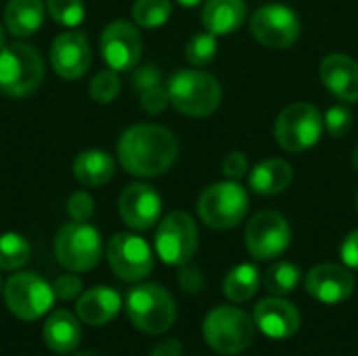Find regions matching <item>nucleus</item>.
I'll return each mask as SVG.
<instances>
[{
  "mask_svg": "<svg viewBox=\"0 0 358 356\" xmlns=\"http://www.w3.org/2000/svg\"><path fill=\"white\" fill-rule=\"evenodd\" d=\"M289 241L292 229L279 212H260L245 229V245L256 260H273L281 256L289 248Z\"/></svg>",
  "mask_w": 358,
  "mask_h": 356,
  "instance_id": "nucleus-13",
  "label": "nucleus"
},
{
  "mask_svg": "<svg viewBox=\"0 0 358 356\" xmlns=\"http://www.w3.org/2000/svg\"><path fill=\"white\" fill-rule=\"evenodd\" d=\"M340 256H342L344 266L358 271V229L344 239V243L340 248Z\"/></svg>",
  "mask_w": 358,
  "mask_h": 356,
  "instance_id": "nucleus-39",
  "label": "nucleus"
},
{
  "mask_svg": "<svg viewBox=\"0 0 358 356\" xmlns=\"http://www.w3.org/2000/svg\"><path fill=\"white\" fill-rule=\"evenodd\" d=\"M44 21V0H8L4 23L15 38H27L40 29Z\"/></svg>",
  "mask_w": 358,
  "mask_h": 356,
  "instance_id": "nucleus-25",
  "label": "nucleus"
},
{
  "mask_svg": "<svg viewBox=\"0 0 358 356\" xmlns=\"http://www.w3.org/2000/svg\"><path fill=\"white\" fill-rule=\"evenodd\" d=\"M122 308V298L115 290L107 285L92 287L88 292H82V296L76 302V315L82 323L99 327L107 325L117 317Z\"/></svg>",
  "mask_w": 358,
  "mask_h": 356,
  "instance_id": "nucleus-20",
  "label": "nucleus"
},
{
  "mask_svg": "<svg viewBox=\"0 0 358 356\" xmlns=\"http://www.w3.org/2000/svg\"><path fill=\"white\" fill-rule=\"evenodd\" d=\"M176 157V136L157 124L130 126L117 141V159L122 168L141 178H153L168 172Z\"/></svg>",
  "mask_w": 358,
  "mask_h": 356,
  "instance_id": "nucleus-1",
  "label": "nucleus"
},
{
  "mask_svg": "<svg viewBox=\"0 0 358 356\" xmlns=\"http://www.w3.org/2000/svg\"><path fill=\"white\" fill-rule=\"evenodd\" d=\"M172 15L170 0H136L132 6V19L141 27H162Z\"/></svg>",
  "mask_w": 358,
  "mask_h": 356,
  "instance_id": "nucleus-29",
  "label": "nucleus"
},
{
  "mask_svg": "<svg viewBox=\"0 0 358 356\" xmlns=\"http://www.w3.org/2000/svg\"><path fill=\"white\" fill-rule=\"evenodd\" d=\"M302 271L294 262H275L264 275V287L271 296H285L298 287Z\"/></svg>",
  "mask_w": 358,
  "mask_h": 356,
  "instance_id": "nucleus-28",
  "label": "nucleus"
},
{
  "mask_svg": "<svg viewBox=\"0 0 358 356\" xmlns=\"http://www.w3.org/2000/svg\"><path fill=\"white\" fill-rule=\"evenodd\" d=\"M254 323L266 338L287 340L300 329V313L281 296H271L258 302L254 311Z\"/></svg>",
  "mask_w": 358,
  "mask_h": 356,
  "instance_id": "nucleus-18",
  "label": "nucleus"
},
{
  "mask_svg": "<svg viewBox=\"0 0 358 356\" xmlns=\"http://www.w3.org/2000/svg\"><path fill=\"white\" fill-rule=\"evenodd\" d=\"M218 36H214L212 31H199L195 34L189 42H187V59L191 65L195 67H206L214 61L216 52H218Z\"/></svg>",
  "mask_w": 358,
  "mask_h": 356,
  "instance_id": "nucleus-30",
  "label": "nucleus"
},
{
  "mask_svg": "<svg viewBox=\"0 0 358 356\" xmlns=\"http://www.w3.org/2000/svg\"><path fill=\"white\" fill-rule=\"evenodd\" d=\"M352 166H355V170L358 172V147L355 149V153H352Z\"/></svg>",
  "mask_w": 358,
  "mask_h": 356,
  "instance_id": "nucleus-44",
  "label": "nucleus"
},
{
  "mask_svg": "<svg viewBox=\"0 0 358 356\" xmlns=\"http://www.w3.org/2000/svg\"><path fill=\"white\" fill-rule=\"evenodd\" d=\"M245 17V0H208L201 8V23L214 36H229L237 31Z\"/></svg>",
  "mask_w": 358,
  "mask_h": 356,
  "instance_id": "nucleus-21",
  "label": "nucleus"
},
{
  "mask_svg": "<svg viewBox=\"0 0 358 356\" xmlns=\"http://www.w3.org/2000/svg\"><path fill=\"white\" fill-rule=\"evenodd\" d=\"M126 315L143 334H164L176 321V304L168 290L155 283H145L130 290L126 298Z\"/></svg>",
  "mask_w": 358,
  "mask_h": 356,
  "instance_id": "nucleus-4",
  "label": "nucleus"
},
{
  "mask_svg": "<svg viewBox=\"0 0 358 356\" xmlns=\"http://www.w3.org/2000/svg\"><path fill=\"white\" fill-rule=\"evenodd\" d=\"M48 15L65 27H76L84 21V2L82 0H48Z\"/></svg>",
  "mask_w": 358,
  "mask_h": 356,
  "instance_id": "nucleus-32",
  "label": "nucleus"
},
{
  "mask_svg": "<svg viewBox=\"0 0 358 356\" xmlns=\"http://www.w3.org/2000/svg\"><path fill=\"white\" fill-rule=\"evenodd\" d=\"M170 105L191 118H206L214 113L222 101L218 80L199 69H180L168 82Z\"/></svg>",
  "mask_w": 358,
  "mask_h": 356,
  "instance_id": "nucleus-2",
  "label": "nucleus"
},
{
  "mask_svg": "<svg viewBox=\"0 0 358 356\" xmlns=\"http://www.w3.org/2000/svg\"><path fill=\"white\" fill-rule=\"evenodd\" d=\"M323 126V115L313 103H292L275 122V138L281 149L289 153H302L319 143Z\"/></svg>",
  "mask_w": 358,
  "mask_h": 356,
  "instance_id": "nucleus-8",
  "label": "nucleus"
},
{
  "mask_svg": "<svg viewBox=\"0 0 358 356\" xmlns=\"http://www.w3.org/2000/svg\"><path fill=\"white\" fill-rule=\"evenodd\" d=\"M132 82H134V88H136L138 92H143V90L151 88V86H157V84L162 82V73H159L157 67L145 65V67H141V69L134 71Z\"/></svg>",
  "mask_w": 358,
  "mask_h": 356,
  "instance_id": "nucleus-38",
  "label": "nucleus"
},
{
  "mask_svg": "<svg viewBox=\"0 0 358 356\" xmlns=\"http://www.w3.org/2000/svg\"><path fill=\"white\" fill-rule=\"evenodd\" d=\"M107 260L122 281H141L153 271V252L149 243L132 233H117L107 243Z\"/></svg>",
  "mask_w": 358,
  "mask_h": 356,
  "instance_id": "nucleus-12",
  "label": "nucleus"
},
{
  "mask_svg": "<svg viewBox=\"0 0 358 356\" xmlns=\"http://www.w3.org/2000/svg\"><path fill=\"white\" fill-rule=\"evenodd\" d=\"M92 61L88 38L80 31H65L55 38L50 46V65L57 76L65 80L82 78Z\"/></svg>",
  "mask_w": 358,
  "mask_h": 356,
  "instance_id": "nucleus-16",
  "label": "nucleus"
},
{
  "mask_svg": "<svg viewBox=\"0 0 358 356\" xmlns=\"http://www.w3.org/2000/svg\"><path fill=\"white\" fill-rule=\"evenodd\" d=\"M319 73L321 82L334 97H338L344 103H357L358 63L352 57L344 52H331L321 61Z\"/></svg>",
  "mask_w": 358,
  "mask_h": 356,
  "instance_id": "nucleus-19",
  "label": "nucleus"
},
{
  "mask_svg": "<svg viewBox=\"0 0 358 356\" xmlns=\"http://www.w3.org/2000/svg\"><path fill=\"white\" fill-rule=\"evenodd\" d=\"M6 31H8V29H6V27H4V25L0 23V48H2L4 44H6Z\"/></svg>",
  "mask_w": 358,
  "mask_h": 356,
  "instance_id": "nucleus-43",
  "label": "nucleus"
},
{
  "mask_svg": "<svg viewBox=\"0 0 358 356\" xmlns=\"http://www.w3.org/2000/svg\"><path fill=\"white\" fill-rule=\"evenodd\" d=\"M103 254V241L96 227L88 222H76L61 227L55 237V256L61 266L73 273L92 271Z\"/></svg>",
  "mask_w": 358,
  "mask_h": 356,
  "instance_id": "nucleus-7",
  "label": "nucleus"
},
{
  "mask_svg": "<svg viewBox=\"0 0 358 356\" xmlns=\"http://www.w3.org/2000/svg\"><path fill=\"white\" fill-rule=\"evenodd\" d=\"M199 245V231L187 212L168 214L155 233V252L170 266H185L193 260Z\"/></svg>",
  "mask_w": 358,
  "mask_h": 356,
  "instance_id": "nucleus-9",
  "label": "nucleus"
},
{
  "mask_svg": "<svg viewBox=\"0 0 358 356\" xmlns=\"http://www.w3.org/2000/svg\"><path fill=\"white\" fill-rule=\"evenodd\" d=\"M168 105H170V92L162 84L151 86L141 92V107L147 113H162Z\"/></svg>",
  "mask_w": 358,
  "mask_h": 356,
  "instance_id": "nucleus-35",
  "label": "nucleus"
},
{
  "mask_svg": "<svg viewBox=\"0 0 358 356\" xmlns=\"http://www.w3.org/2000/svg\"><path fill=\"white\" fill-rule=\"evenodd\" d=\"M256 334V323L235 306H218L203 319V340L218 355L243 353Z\"/></svg>",
  "mask_w": 358,
  "mask_h": 356,
  "instance_id": "nucleus-6",
  "label": "nucleus"
},
{
  "mask_svg": "<svg viewBox=\"0 0 358 356\" xmlns=\"http://www.w3.org/2000/svg\"><path fill=\"white\" fill-rule=\"evenodd\" d=\"M357 210H358V193H357Z\"/></svg>",
  "mask_w": 358,
  "mask_h": 356,
  "instance_id": "nucleus-46",
  "label": "nucleus"
},
{
  "mask_svg": "<svg viewBox=\"0 0 358 356\" xmlns=\"http://www.w3.org/2000/svg\"><path fill=\"white\" fill-rule=\"evenodd\" d=\"M67 214L76 222H88L94 214V201L86 191H76L67 199Z\"/></svg>",
  "mask_w": 358,
  "mask_h": 356,
  "instance_id": "nucleus-34",
  "label": "nucleus"
},
{
  "mask_svg": "<svg viewBox=\"0 0 358 356\" xmlns=\"http://www.w3.org/2000/svg\"><path fill=\"white\" fill-rule=\"evenodd\" d=\"M120 216L134 231H147L157 225L162 216V197L159 193L145 185L132 183L120 195Z\"/></svg>",
  "mask_w": 358,
  "mask_h": 356,
  "instance_id": "nucleus-15",
  "label": "nucleus"
},
{
  "mask_svg": "<svg viewBox=\"0 0 358 356\" xmlns=\"http://www.w3.org/2000/svg\"><path fill=\"white\" fill-rule=\"evenodd\" d=\"M308 294L323 304L346 302L355 292V277L348 266L325 262L315 266L306 277Z\"/></svg>",
  "mask_w": 358,
  "mask_h": 356,
  "instance_id": "nucleus-17",
  "label": "nucleus"
},
{
  "mask_svg": "<svg viewBox=\"0 0 358 356\" xmlns=\"http://www.w3.org/2000/svg\"><path fill=\"white\" fill-rule=\"evenodd\" d=\"M82 279H78L76 275H61L57 277V281L52 283V292L57 300H78L82 296Z\"/></svg>",
  "mask_w": 358,
  "mask_h": 356,
  "instance_id": "nucleus-36",
  "label": "nucleus"
},
{
  "mask_svg": "<svg viewBox=\"0 0 358 356\" xmlns=\"http://www.w3.org/2000/svg\"><path fill=\"white\" fill-rule=\"evenodd\" d=\"M250 210V195L237 180H220L210 185L199 201L197 214L210 229L224 231L237 227Z\"/></svg>",
  "mask_w": 358,
  "mask_h": 356,
  "instance_id": "nucleus-5",
  "label": "nucleus"
},
{
  "mask_svg": "<svg viewBox=\"0 0 358 356\" xmlns=\"http://www.w3.org/2000/svg\"><path fill=\"white\" fill-rule=\"evenodd\" d=\"M260 287V273L254 264H237L222 281V292L231 302H248Z\"/></svg>",
  "mask_w": 358,
  "mask_h": 356,
  "instance_id": "nucleus-26",
  "label": "nucleus"
},
{
  "mask_svg": "<svg viewBox=\"0 0 358 356\" xmlns=\"http://www.w3.org/2000/svg\"><path fill=\"white\" fill-rule=\"evenodd\" d=\"M101 52L111 69H134L143 55V38L132 23L113 21L101 34Z\"/></svg>",
  "mask_w": 358,
  "mask_h": 356,
  "instance_id": "nucleus-14",
  "label": "nucleus"
},
{
  "mask_svg": "<svg viewBox=\"0 0 358 356\" xmlns=\"http://www.w3.org/2000/svg\"><path fill=\"white\" fill-rule=\"evenodd\" d=\"M292 180H294V170L281 157L264 159L258 166H254L250 172L252 191L258 195H266V197L283 193L292 185Z\"/></svg>",
  "mask_w": 358,
  "mask_h": 356,
  "instance_id": "nucleus-23",
  "label": "nucleus"
},
{
  "mask_svg": "<svg viewBox=\"0 0 358 356\" xmlns=\"http://www.w3.org/2000/svg\"><path fill=\"white\" fill-rule=\"evenodd\" d=\"M182 355V346L178 340H164L159 342L153 350L151 356H180Z\"/></svg>",
  "mask_w": 358,
  "mask_h": 356,
  "instance_id": "nucleus-41",
  "label": "nucleus"
},
{
  "mask_svg": "<svg viewBox=\"0 0 358 356\" xmlns=\"http://www.w3.org/2000/svg\"><path fill=\"white\" fill-rule=\"evenodd\" d=\"M115 172L113 157L103 149H86L73 162V176L84 187H103Z\"/></svg>",
  "mask_w": 358,
  "mask_h": 356,
  "instance_id": "nucleus-24",
  "label": "nucleus"
},
{
  "mask_svg": "<svg viewBox=\"0 0 358 356\" xmlns=\"http://www.w3.org/2000/svg\"><path fill=\"white\" fill-rule=\"evenodd\" d=\"M44 344L57 353V355H69L73 353L82 342V327L80 319L73 317L69 311H57L52 313L42 329Z\"/></svg>",
  "mask_w": 358,
  "mask_h": 356,
  "instance_id": "nucleus-22",
  "label": "nucleus"
},
{
  "mask_svg": "<svg viewBox=\"0 0 358 356\" xmlns=\"http://www.w3.org/2000/svg\"><path fill=\"white\" fill-rule=\"evenodd\" d=\"M120 88H122L120 76H117L115 69L109 67V69L99 71L92 78V82H90V97H92V101L107 105V103H111L120 94Z\"/></svg>",
  "mask_w": 358,
  "mask_h": 356,
  "instance_id": "nucleus-31",
  "label": "nucleus"
},
{
  "mask_svg": "<svg viewBox=\"0 0 358 356\" xmlns=\"http://www.w3.org/2000/svg\"><path fill=\"white\" fill-rule=\"evenodd\" d=\"M44 78V61L36 46L25 42L4 44L0 48V92L6 97L31 94Z\"/></svg>",
  "mask_w": 358,
  "mask_h": 356,
  "instance_id": "nucleus-3",
  "label": "nucleus"
},
{
  "mask_svg": "<svg viewBox=\"0 0 358 356\" xmlns=\"http://www.w3.org/2000/svg\"><path fill=\"white\" fill-rule=\"evenodd\" d=\"M250 170V164H248V157L241 153V151H231L224 162H222V174L229 178V180H239L248 174Z\"/></svg>",
  "mask_w": 358,
  "mask_h": 356,
  "instance_id": "nucleus-37",
  "label": "nucleus"
},
{
  "mask_svg": "<svg viewBox=\"0 0 358 356\" xmlns=\"http://www.w3.org/2000/svg\"><path fill=\"white\" fill-rule=\"evenodd\" d=\"M323 122H325V128H327L329 136L342 138L352 128V113H350V109L346 105H334V107L327 109Z\"/></svg>",
  "mask_w": 358,
  "mask_h": 356,
  "instance_id": "nucleus-33",
  "label": "nucleus"
},
{
  "mask_svg": "<svg viewBox=\"0 0 358 356\" xmlns=\"http://www.w3.org/2000/svg\"><path fill=\"white\" fill-rule=\"evenodd\" d=\"M31 256L29 241L19 233H2L0 235V269L17 271L27 264Z\"/></svg>",
  "mask_w": 358,
  "mask_h": 356,
  "instance_id": "nucleus-27",
  "label": "nucleus"
},
{
  "mask_svg": "<svg viewBox=\"0 0 358 356\" xmlns=\"http://www.w3.org/2000/svg\"><path fill=\"white\" fill-rule=\"evenodd\" d=\"M180 285L187 290V292H197L199 287H201V275H199V271L197 269H189L187 264H185V269H182V273H180Z\"/></svg>",
  "mask_w": 358,
  "mask_h": 356,
  "instance_id": "nucleus-40",
  "label": "nucleus"
},
{
  "mask_svg": "<svg viewBox=\"0 0 358 356\" xmlns=\"http://www.w3.org/2000/svg\"><path fill=\"white\" fill-rule=\"evenodd\" d=\"M0 290H2V283H0Z\"/></svg>",
  "mask_w": 358,
  "mask_h": 356,
  "instance_id": "nucleus-47",
  "label": "nucleus"
},
{
  "mask_svg": "<svg viewBox=\"0 0 358 356\" xmlns=\"http://www.w3.org/2000/svg\"><path fill=\"white\" fill-rule=\"evenodd\" d=\"M73 356H96V355H92V353H80V355H73Z\"/></svg>",
  "mask_w": 358,
  "mask_h": 356,
  "instance_id": "nucleus-45",
  "label": "nucleus"
},
{
  "mask_svg": "<svg viewBox=\"0 0 358 356\" xmlns=\"http://www.w3.org/2000/svg\"><path fill=\"white\" fill-rule=\"evenodd\" d=\"M176 2H180L182 6H187V8H191V6H197V4H201L203 0H176Z\"/></svg>",
  "mask_w": 358,
  "mask_h": 356,
  "instance_id": "nucleus-42",
  "label": "nucleus"
},
{
  "mask_svg": "<svg viewBox=\"0 0 358 356\" xmlns=\"http://www.w3.org/2000/svg\"><path fill=\"white\" fill-rule=\"evenodd\" d=\"M55 300L52 285H48L36 273H17L4 285L6 308L23 321H36L44 317L52 308Z\"/></svg>",
  "mask_w": 358,
  "mask_h": 356,
  "instance_id": "nucleus-10",
  "label": "nucleus"
},
{
  "mask_svg": "<svg viewBox=\"0 0 358 356\" xmlns=\"http://www.w3.org/2000/svg\"><path fill=\"white\" fill-rule=\"evenodd\" d=\"M252 36L268 48H287L300 38V19L285 4H262L250 21Z\"/></svg>",
  "mask_w": 358,
  "mask_h": 356,
  "instance_id": "nucleus-11",
  "label": "nucleus"
}]
</instances>
